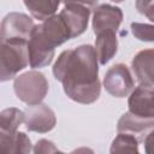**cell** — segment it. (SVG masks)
I'll return each instance as SVG.
<instances>
[{
    "instance_id": "cell-16",
    "label": "cell",
    "mask_w": 154,
    "mask_h": 154,
    "mask_svg": "<svg viewBox=\"0 0 154 154\" xmlns=\"http://www.w3.org/2000/svg\"><path fill=\"white\" fill-rule=\"evenodd\" d=\"M25 7L29 10L31 16L38 20H46L54 16L60 0H23Z\"/></svg>"
},
{
    "instance_id": "cell-19",
    "label": "cell",
    "mask_w": 154,
    "mask_h": 154,
    "mask_svg": "<svg viewBox=\"0 0 154 154\" xmlns=\"http://www.w3.org/2000/svg\"><path fill=\"white\" fill-rule=\"evenodd\" d=\"M32 152L35 154H52V153H63L61 150H59L55 144L46 138H41L36 142V144L32 148Z\"/></svg>"
},
{
    "instance_id": "cell-12",
    "label": "cell",
    "mask_w": 154,
    "mask_h": 154,
    "mask_svg": "<svg viewBox=\"0 0 154 154\" xmlns=\"http://www.w3.org/2000/svg\"><path fill=\"white\" fill-rule=\"evenodd\" d=\"M152 129H154V119L142 118V117L135 116L131 112L124 113L117 123L118 132L132 134L138 140L143 138V135H147Z\"/></svg>"
},
{
    "instance_id": "cell-18",
    "label": "cell",
    "mask_w": 154,
    "mask_h": 154,
    "mask_svg": "<svg viewBox=\"0 0 154 154\" xmlns=\"http://www.w3.org/2000/svg\"><path fill=\"white\" fill-rule=\"evenodd\" d=\"M132 35L144 42H154V24H147V23H137L134 22L130 25Z\"/></svg>"
},
{
    "instance_id": "cell-1",
    "label": "cell",
    "mask_w": 154,
    "mask_h": 154,
    "mask_svg": "<svg viewBox=\"0 0 154 154\" xmlns=\"http://www.w3.org/2000/svg\"><path fill=\"white\" fill-rule=\"evenodd\" d=\"M53 75L75 102L89 105L100 96L99 58L95 47L90 45L61 52L53 65Z\"/></svg>"
},
{
    "instance_id": "cell-14",
    "label": "cell",
    "mask_w": 154,
    "mask_h": 154,
    "mask_svg": "<svg viewBox=\"0 0 154 154\" xmlns=\"http://www.w3.org/2000/svg\"><path fill=\"white\" fill-rule=\"evenodd\" d=\"M0 149L6 154H26L31 152V141L25 132H16L12 136L0 135Z\"/></svg>"
},
{
    "instance_id": "cell-13",
    "label": "cell",
    "mask_w": 154,
    "mask_h": 154,
    "mask_svg": "<svg viewBox=\"0 0 154 154\" xmlns=\"http://www.w3.org/2000/svg\"><path fill=\"white\" fill-rule=\"evenodd\" d=\"M95 51L101 65H106L118 51L117 32L103 31L96 35L95 38Z\"/></svg>"
},
{
    "instance_id": "cell-5",
    "label": "cell",
    "mask_w": 154,
    "mask_h": 154,
    "mask_svg": "<svg viewBox=\"0 0 154 154\" xmlns=\"http://www.w3.org/2000/svg\"><path fill=\"white\" fill-rule=\"evenodd\" d=\"M102 83L106 91L114 97H125L130 95L135 88V81L129 67L122 63L107 70Z\"/></svg>"
},
{
    "instance_id": "cell-8",
    "label": "cell",
    "mask_w": 154,
    "mask_h": 154,
    "mask_svg": "<svg viewBox=\"0 0 154 154\" xmlns=\"http://www.w3.org/2000/svg\"><path fill=\"white\" fill-rule=\"evenodd\" d=\"M123 22V11L109 4H101L93 12V31L95 35L103 31H114L119 29Z\"/></svg>"
},
{
    "instance_id": "cell-3",
    "label": "cell",
    "mask_w": 154,
    "mask_h": 154,
    "mask_svg": "<svg viewBox=\"0 0 154 154\" xmlns=\"http://www.w3.org/2000/svg\"><path fill=\"white\" fill-rule=\"evenodd\" d=\"M29 65L28 42L7 40L0 43V79L10 81Z\"/></svg>"
},
{
    "instance_id": "cell-20",
    "label": "cell",
    "mask_w": 154,
    "mask_h": 154,
    "mask_svg": "<svg viewBox=\"0 0 154 154\" xmlns=\"http://www.w3.org/2000/svg\"><path fill=\"white\" fill-rule=\"evenodd\" d=\"M144 152L147 154H154V129H152L143 138Z\"/></svg>"
},
{
    "instance_id": "cell-17",
    "label": "cell",
    "mask_w": 154,
    "mask_h": 154,
    "mask_svg": "<svg viewBox=\"0 0 154 154\" xmlns=\"http://www.w3.org/2000/svg\"><path fill=\"white\" fill-rule=\"evenodd\" d=\"M140 140L129 132H118L116 138L112 141L109 153H138Z\"/></svg>"
},
{
    "instance_id": "cell-15",
    "label": "cell",
    "mask_w": 154,
    "mask_h": 154,
    "mask_svg": "<svg viewBox=\"0 0 154 154\" xmlns=\"http://www.w3.org/2000/svg\"><path fill=\"white\" fill-rule=\"evenodd\" d=\"M25 112L19 108L10 107L5 108L0 113V135L12 136L17 132V129L24 123Z\"/></svg>"
},
{
    "instance_id": "cell-24",
    "label": "cell",
    "mask_w": 154,
    "mask_h": 154,
    "mask_svg": "<svg viewBox=\"0 0 154 154\" xmlns=\"http://www.w3.org/2000/svg\"><path fill=\"white\" fill-rule=\"evenodd\" d=\"M111 1H113V2H117V4H119V2H123L124 0H111Z\"/></svg>"
},
{
    "instance_id": "cell-6",
    "label": "cell",
    "mask_w": 154,
    "mask_h": 154,
    "mask_svg": "<svg viewBox=\"0 0 154 154\" xmlns=\"http://www.w3.org/2000/svg\"><path fill=\"white\" fill-rule=\"evenodd\" d=\"M34 28V20L28 14L20 12H10L1 22L0 38L1 41L20 40L28 42Z\"/></svg>"
},
{
    "instance_id": "cell-23",
    "label": "cell",
    "mask_w": 154,
    "mask_h": 154,
    "mask_svg": "<svg viewBox=\"0 0 154 154\" xmlns=\"http://www.w3.org/2000/svg\"><path fill=\"white\" fill-rule=\"evenodd\" d=\"M143 14H144V16H146L150 22H153V23H154V2H153V4H152V5L146 10V12H144Z\"/></svg>"
},
{
    "instance_id": "cell-11",
    "label": "cell",
    "mask_w": 154,
    "mask_h": 154,
    "mask_svg": "<svg viewBox=\"0 0 154 154\" xmlns=\"http://www.w3.org/2000/svg\"><path fill=\"white\" fill-rule=\"evenodd\" d=\"M131 67L140 84L154 85V48L140 51L132 58Z\"/></svg>"
},
{
    "instance_id": "cell-2",
    "label": "cell",
    "mask_w": 154,
    "mask_h": 154,
    "mask_svg": "<svg viewBox=\"0 0 154 154\" xmlns=\"http://www.w3.org/2000/svg\"><path fill=\"white\" fill-rule=\"evenodd\" d=\"M71 38V32L60 14H54L41 24L35 25L28 41L29 65L40 69L49 65L55 48Z\"/></svg>"
},
{
    "instance_id": "cell-21",
    "label": "cell",
    "mask_w": 154,
    "mask_h": 154,
    "mask_svg": "<svg viewBox=\"0 0 154 154\" xmlns=\"http://www.w3.org/2000/svg\"><path fill=\"white\" fill-rule=\"evenodd\" d=\"M61 2H64L65 5H69V4H79V5H84L89 8L91 7H95L97 5V1L99 0H60Z\"/></svg>"
},
{
    "instance_id": "cell-4",
    "label": "cell",
    "mask_w": 154,
    "mask_h": 154,
    "mask_svg": "<svg viewBox=\"0 0 154 154\" xmlns=\"http://www.w3.org/2000/svg\"><path fill=\"white\" fill-rule=\"evenodd\" d=\"M49 89L48 81L42 72L31 70L17 76L13 81L16 96L28 106L43 101Z\"/></svg>"
},
{
    "instance_id": "cell-9",
    "label": "cell",
    "mask_w": 154,
    "mask_h": 154,
    "mask_svg": "<svg viewBox=\"0 0 154 154\" xmlns=\"http://www.w3.org/2000/svg\"><path fill=\"white\" fill-rule=\"evenodd\" d=\"M129 112L142 118L154 119V87L140 84L134 88L128 100Z\"/></svg>"
},
{
    "instance_id": "cell-7",
    "label": "cell",
    "mask_w": 154,
    "mask_h": 154,
    "mask_svg": "<svg viewBox=\"0 0 154 154\" xmlns=\"http://www.w3.org/2000/svg\"><path fill=\"white\" fill-rule=\"evenodd\" d=\"M24 124L29 131L46 134L54 129L57 117L52 108L41 102L37 105H31L25 109Z\"/></svg>"
},
{
    "instance_id": "cell-22",
    "label": "cell",
    "mask_w": 154,
    "mask_h": 154,
    "mask_svg": "<svg viewBox=\"0 0 154 154\" xmlns=\"http://www.w3.org/2000/svg\"><path fill=\"white\" fill-rule=\"evenodd\" d=\"M154 2V0H136V10L143 14L146 12V10Z\"/></svg>"
},
{
    "instance_id": "cell-10",
    "label": "cell",
    "mask_w": 154,
    "mask_h": 154,
    "mask_svg": "<svg viewBox=\"0 0 154 154\" xmlns=\"http://www.w3.org/2000/svg\"><path fill=\"white\" fill-rule=\"evenodd\" d=\"M59 14L65 20L71 32V38L82 35L87 30L90 16L89 7L79 4H69L65 5Z\"/></svg>"
}]
</instances>
